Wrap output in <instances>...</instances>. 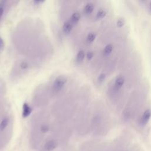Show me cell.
Listing matches in <instances>:
<instances>
[{
	"label": "cell",
	"mask_w": 151,
	"mask_h": 151,
	"mask_svg": "<svg viewBox=\"0 0 151 151\" xmlns=\"http://www.w3.org/2000/svg\"><path fill=\"white\" fill-rule=\"evenodd\" d=\"M31 111H32V109L29 106V104L27 103H24L22 106V117L24 118L27 117L28 116H29Z\"/></svg>",
	"instance_id": "5b68a950"
},
{
	"label": "cell",
	"mask_w": 151,
	"mask_h": 151,
	"mask_svg": "<svg viewBox=\"0 0 151 151\" xmlns=\"http://www.w3.org/2000/svg\"><path fill=\"white\" fill-rule=\"evenodd\" d=\"M96 39V34L93 32H90L87 36V41L88 42H92Z\"/></svg>",
	"instance_id": "5bb4252c"
},
{
	"label": "cell",
	"mask_w": 151,
	"mask_h": 151,
	"mask_svg": "<svg viewBox=\"0 0 151 151\" xmlns=\"http://www.w3.org/2000/svg\"><path fill=\"white\" fill-rule=\"evenodd\" d=\"M113 47L111 44H108L107 45L103 50V54L104 55H109L113 51Z\"/></svg>",
	"instance_id": "8fae6325"
},
{
	"label": "cell",
	"mask_w": 151,
	"mask_h": 151,
	"mask_svg": "<svg viewBox=\"0 0 151 151\" xmlns=\"http://www.w3.org/2000/svg\"><path fill=\"white\" fill-rule=\"evenodd\" d=\"M9 122L8 117H4L0 122V131H3L8 126Z\"/></svg>",
	"instance_id": "30bf717a"
},
{
	"label": "cell",
	"mask_w": 151,
	"mask_h": 151,
	"mask_svg": "<svg viewBox=\"0 0 151 151\" xmlns=\"http://www.w3.org/2000/svg\"><path fill=\"white\" fill-rule=\"evenodd\" d=\"M5 6V1H0V22L2 19V17L4 12Z\"/></svg>",
	"instance_id": "7c38bea8"
},
{
	"label": "cell",
	"mask_w": 151,
	"mask_h": 151,
	"mask_svg": "<svg viewBox=\"0 0 151 151\" xmlns=\"http://www.w3.org/2000/svg\"><path fill=\"white\" fill-rule=\"evenodd\" d=\"M73 24L69 21H65L63 25V31L65 34H68L71 32L73 29Z\"/></svg>",
	"instance_id": "277c9868"
},
{
	"label": "cell",
	"mask_w": 151,
	"mask_h": 151,
	"mask_svg": "<svg viewBox=\"0 0 151 151\" xmlns=\"http://www.w3.org/2000/svg\"><path fill=\"white\" fill-rule=\"evenodd\" d=\"M44 2V1H37V0L33 1V2H34L35 4H37V5H38V4H41V3H43Z\"/></svg>",
	"instance_id": "44dd1931"
},
{
	"label": "cell",
	"mask_w": 151,
	"mask_h": 151,
	"mask_svg": "<svg viewBox=\"0 0 151 151\" xmlns=\"http://www.w3.org/2000/svg\"><path fill=\"white\" fill-rule=\"evenodd\" d=\"M151 117V110L148 109L145 111L143 113L140 120V123L142 126H145L147 122H149V119Z\"/></svg>",
	"instance_id": "7a4b0ae2"
},
{
	"label": "cell",
	"mask_w": 151,
	"mask_h": 151,
	"mask_svg": "<svg viewBox=\"0 0 151 151\" xmlns=\"http://www.w3.org/2000/svg\"><path fill=\"white\" fill-rule=\"evenodd\" d=\"M4 47V40L2 38V37L0 36V51H1V50H2Z\"/></svg>",
	"instance_id": "d6986e66"
},
{
	"label": "cell",
	"mask_w": 151,
	"mask_h": 151,
	"mask_svg": "<svg viewBox=\"0 0 151 151\" xmlns=\"http://www.w3.org/2000/svg\"><path fill=\"white\" fill-rule=\"evenodd\" d=\"M124 24V20L122 18H119L117 22V25L118 27H122Z\"/></svg>",
	"instance_id": "e0dca14e"
},
{
	"label": "cell",
	"mask_w": 151,
	"mask_h": 151,
	"mask_svg": "<svg viewBox=\"0 0 151 151\" xmlns=\"http://www.w3.org/2000/svg\"><path fill=\"white\" fill-rule=\"evenodd\" d=\"M28 67V64H27V63H25V62H23V63H22L21 64V67L22 68H23V69H25V68H27Z\"/></svg>",
	"instance_id": "ffe728a7"
},
{
	"label": "cell",
	"mask_w": 151,
	"mask_h": 151,
	"mask_svg": "<svg viewBox=\"0 0 151 151\" xmlns=\"http://www.w3.org/2000/svg\"><path fill=\"white\" fill-rule=\"evenodd\" d=\"M124 83V78L122 76H119L117 77V78L115 80L114 87L117 89H119L123 86Z\"/></svg>",
	"instance_id": "ba28073f"
},
{
	"label": "cell",
	"mask_w": 151,
	"mask_h": 151,
	"mask_svg": "<svg viewBox=\"0 0 151 151\" xmlns=\"http://www.w3.org/2000/svg\"><path fill=\"white\" fill-rule=\"evenodd\" d=\"M94 9V5L91 2L87 3L84 8V12L86 15H90L91 14Z\"/></svg>",
	"instance_id": "8992f818"
},
{
	"label": "cell",
	"mask_w": 151,
	"mask_h": 151,
	"mask_svg": "<svg viewBox=\"0 0 151 151\" xmlns=\"http://www.w3.org/2000/svg\"><path fill=\"white\" fill-rule=\"evenodd\" d=\"M84 57H85L84 51L83 50H80L76 55V60L78 63H80L83 61Z\"/></svg>",
	"instance_id": "9c48e42d"
},
{
	"label": "cell",
	"mask_w": 151,
	"mask_h": 151,
	"mask_svg": "<svg viewBox=\"0 0 151 151\" xmlns=\"http://www.w3.org/2000/svg\"><path fill=\"white\" fill-rule=\"evenodd\" d=\"M66 81H67L66 79L63 76H60L56 78L53 83V87H52L53 90L56 93L60 91L63 89V88L64 87L66 83Z\"/></svg>",
	"instance_id": "6da1fadb"
},
{
	"label": "cell",
	"mask_w": 151,
	"mask_h": 151,
	"mask_svg": "<svg viewBox=\"0 0 151 151\" xmlns=\"http://www.w3.org/2000/svg\"><path fill=\"white\" fill-rule=\"evenodd\" d=\"M86 57H87V60H91L92 58L93 57V52L92 51L87 52V53L86 54Z\"/></svg>",
	"instance_id": "ac0fdd59"
},
{
	"label": "cell",
	"mask_w": 151,
	"mask_h": 151,
	"mask_svg": "<svg viewBox=\"0 0 151 151\" xmlns=\"http://www.w3.org/2000/svg\"><path fill=\"white\" fill-rule=\"evenodd\" d=\"M149 8H150V11H151V1H150V5H149Z\"/></svg>",
	"instance_id": "7402d4cb"
},
{
	"label": "cell",
	"mask_w": 151,
	"mask_h": 151,
	"mask_svg": "<svg viewBox=\"0 0 151 151\" xmlns=\"http://www.w3.org/2000/svg\"><path fill=\"white\" fill-rule=\"evenodd\" d=\"M106 15V12L104 9H99L96 14V18L97 19H102Z\"/></svg>",
	"instance_id": "4fadbf2b"
},
{
	"label": "cell",
	"mask_w": 151,
	"mask_h": 151,
	"mask_svg": "<svg viewBox=\"0 0 151 151\" xmlns=\"http://www.w3.org/2000/svg\"><path fill=\"white\" fill-rule=\"evenodd\" d=\"M81 18V15L80 14L79 12H76L74 13H73L71 17H70V22L73 24H76L77 22H78V21H80Z\"/></svg>",
	"instance_id": "52a82bcc"
},
{
	"label": "cell",
	"mask_w": 151,
	"mask_h": 151,
	"mask_svg": "<svg viewBox=\"0 0 151 151\" xmlns=\"http://www.w3.org/2000/svg\"><path fill=\"white\" fill-rule=\"evenodd\" d=\"M106 77V74H105L104 73H101V74H100L98 78H97V81H98V82H99V83H103V82L105 80Z\"/></svg>",
	"instance_id": "9a60e30c"
},
{
	"label": "cell",
	"mask_w": 151,
	"mask_h": 151,
	"mask_svg": "<svg viewBox=\"0 0 151 151\" xmlns=\"http://www.w3.org/2000/svg\"><path fill=\"white\" fill-rule=\"evenodd\" d=\"M40 130L43 133H47L49 130V126L48 125H47V124H43V125H42L41 126Z\"/></svg>",
	"instance_id": "2e32d148"
},
{
	"label": "cell",
	"mask_w": 151,
	"mask_h": 151,
	"mask_svg": "<svg viewBox=\"0 0 151 151\" xmlns=\"http://www.w3.org/2000/svg\"><path fill=\"white\" fill-rule=\"evenodd\" d=\"M57 147V142L54 140H50L47 141L44 147L45 149L48 151H51L55 149Z\"/></svg>",
	"instance_id": "3957f363"
}]
</instances>
